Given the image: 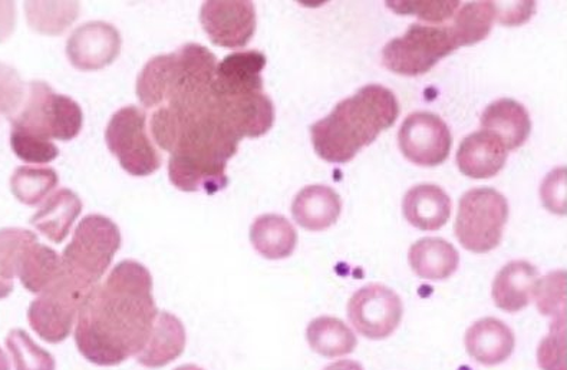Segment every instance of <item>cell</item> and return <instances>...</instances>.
Instances as JSON below:
<instances>
[{
    "label": "cell",
    "instance_id": "34",
    "mask_svg": "<svg viewBox=\"0 0 567 370\" xmlns=\"http://www.w3.org/2000/svg\"><path fill=\"white\" fill-rule=\"evenodd\" d=\"M533 297L542 315L566 316V271L549 273L537 280Z\"/></svg>",
    "mask_w": 567,
    "mask_h": 370
},
{
    "label": "cell",
    "instance_id": "33",
    "mask_svg": "<svg viewBox=\"0 0 567 370\" xmlns=\"http://www.w3.org/2000/svg\"><path fill=\"white\" fill-rule=\"evenodd\" d=\"M38 241L35 233L25 228H2L0 230V277L13 280L23 253Z\"/></svg>",
    "mask_w": 567,
    "mask_h": 370
},
{
    "label": "cell",
    "instance_id": "22",
    "mask_svg": "<svg viewBox=\"0 0 567 370\" xmlns=\"http://www.w3.org/2000/svg\"><path fill=\"white\" fill-rule=\"evenodd\" d=\"M482 126L502 141L504 148L517 150L529 138V112L515 100L503 99L488 105L482 115Z\"/></svg>",
    "mask_w": 567,
    "mask_h": 370
},
{
    "label": "cell",
    "instance_id": "8",
    "mask_svg": "<svg viewBox=\"0 0 567 370\" xmlns=\"http://www.w3.org/2000/svg\"><path fill=\"white\" fill-rule=\"evenodd\" d=\"M458 45L450 27L414 23L404 37L391 39L382 50L386 70L404 76L424 75Z\"/></svg>",
    "mask_w": 567,
    "mask_h": 370
},
{
    "label": "cell",
    "instance_id": "27",
    "mask_svg": "<svg viewBox=\"0 0 567 370\" xmlns=\"http://www.w3.org/2000/svg\"><path fill=\"white\" fill-rule=\"evenodd\" d=\"M62 257L51 247L33 243L19 261L17 276L28 291L41 295L61 276Z\"/></svg>",
    "mask_w": 567,
    "mask_h": 370
},
{
    "label": "cell",
    "instance_id": "32",
    "mask_svg": "<svg viewBox=\"0 0 567 370\" xmlns=\"http://www.w3.org/2000/svg\"><path fill=\"white\" fill-rule=\"evenodd\" d=\"M14 370H55L56 363L50 352L33 342L25 330L13 329L7 338Z\"/></svg>",
    "mask_w": 567,
    "mask_h": 370
},
{
    "label": "cell",
    "instance_id": "36",
    "mask_svg": "<svg viewBox=\"0 0 567 370\" xmlns=\"http://www.w3.org/2000/svg\"><path fill=\"white\" fill-rule=\"evenodd\" d=\"M539 364L543 370H566V316H559L550 335L539 346Z\"/></svg>",
    "mask_w": 567,
    "mask_h": 370
},
{
    "label": "cell",
    "instance_id": "3",
    "mask_svg": "<svg viewBox=\"0 0 567 370\" xmlns=\"http://www.w3.org/2000/svg\"><path fill=\"white\" fill-rule=\"evenodd\" d=\"M399 100L381 85H367L355 95L339 102L331 114L310 126L312 144L319 157L328 163L346 164L362 147L396 123Z\"/></svg>",
    "mask_w": 567,
    "mask_h": 370
},
{
    "label": "cell",
    "instance_id": "15",
    "mask_svg": "<svg viewBox=\"0 0 567 370\" xmlns=\"http://www.w3.org/2000/svg\"><path fill=\"white\" fill-rule=\"evenodd\" d=\"M266 56L264 53L251 51L233 52L217 63L213 94L236 95L246 92L264 91V72Z\"/></svg>",
    "mask_w": 567,
    "mask_h": 370
},
{
    "label": "cell",
    "instance_id": "42",
    "mask_svg": "<svg viewBox=\"0 0 567 370\" xmlns=\"http://www.w3.org/2000/svg\"><path fill=\"white\" fill-rule=\"evenodd\" d=\"M323 370H363L360 363L353 362V360H339V362L329 364Z\"/></svg>",
    "mask_w": 567,
    "mask_h": 370
},
{
    "label": "cell",
    "instance_id": "38",
    "mask_svg": "<svg viewBox=\"0 0 567 370\" xmlns=\"http://www.w3.org/2000/svg\"><path fill=\"white\" fill-rule=\"evenodd\" d=\"M388 8L399 14H414L429 22H444L453 18L455 11L460 7V2H386Z\"/></svg>",
    "mask_w": 567,
    "mask_h": 370
},
{
    "label": "cell",
    "instance_id": "45",
    "mask_svg": "<svg viewBox=\"0 0 567 370\" xmlns=\"http://www.w3.org/2000/svg\"><path fill=\"white\" fill-rule=\"evenodd\" d=\"M174 370H205L202 368L196 367V364H183V367H178Z\"/></svg>",
    "mask_w": 567,
    "mask_h": 370
},
{
    "label": "cell",
    "instance_id": "24",
    "mask_svg": "<svg viewBox=\"0 0 567 370\" xmlns=\"http://www.w3.org/2000/svg\"><path fill=\"white\" fill-rule=\"evenodd\" d=\"M409 260L415 275L430 281L449 279L460 265L455 247L437 237H425L414 243L410 248Z\"/></svg>",
    "mask_w": 567,
    "mask_h": 370
},
{
    "label": "cell",
    "instance_id": "31",
    "mask_svg": "<svg viewBox=\"0 0 567 370\" xmlns=\"http://www.w3.org/2000/svg\"><path fill=\"white\" fill-rule=\"evenodd\" d=\"M60 183L55 169L50 167H19L11 178L13 196L27 206H38Z\"/></svg>",
    "mask_w": 567,
    "mask_h": 370
},
{
    "label": "cell",
    "instance_id": "44",
    "mask_svg": "<svg viewBox=\"0 0 567 370\" xmlns=\"http://www.w3.org/2000/svg\"><path fill=\"white\" fill-rule=\"evenodd\" d=\"M0 370H11L7 353L3 352L2 348H0Z\"/></svg>",
    "mask_w": 567,
    "mask_h": 370
},
{
    "label": "cell",
    "instance_id": "4",
    "mask_svg": "<svg viewBox=\"0 0 567 370\" xmlns=\"http://www.w3.org/2000/svg\"><path fill=\"white\" fill-rule=\"evenodd\" d=\"M11 124L12 130L66 143L80 135L84 114L70 96L56 94L47 82L33 81Z\"/></svg>",
    "mask_w": 567,
    "mask_h": 370
},
{
    "label": "cell",
    "instance_id": "10",
    "mask_svg": "<svg viewBox=\"0 0 567 370\" xmlns=\"http://www.w3.org/2000/svg\"><path fill=\"white\" fill-rule=\"evenodd\" d=\"M404 306L394 290L382 285H368L353 294L348 304V318L358 333L371 340L390 338L399 328Z\"/></svg>",
    "mask_w": 567,
    "mask_h": 370
},
{
    "label": "cell",
    "instance_id": "26",
    "mask_svg": "<svg viewBox=\"0 0 567 370\" xmlns=\"http://www.w3.org/2000/svg\"><path fill=\"white\" fill-rule=\"evenodd\" d=\"M176 58L158 55L152 58L137 80V96L144 109H159L168 104L176 91Z\"/></svg>",
    "mask_w": 567,
    "mask_h": 370
},
{
    "label": "cell",
    "instance_id": "43",
    "mask_svg": "<svg viewBox=\"0 0 567 370\" xmlns=\"http://www.w3.org/2000/svg\"><path fill=\"white\" fill-rule=\"evenodd\" d=\"M13 291V280H4L0 277V300L7 299Z\"/></svg>",
    "mask_w": 567,
    "mask_h": 370
},
{
    "label": "cell",
    "instance_id": "16",
    "mask_svg": "<svg viewBox=\"0 0 567 370\" xmlns=\"http://www.w3.org/2000/svg\"><path fill=\"white\" fill-rule=\"evenodd\" d=\"M507 161V150L502 141L488 131L465 136L457 151L460 172L470 178H492L502 172Z\"/></svg>",
    "mask_w": 567,
    "mask_h": 370
},
{
    "label": "cell",
    "instance_id": "12",
    "mask_svg": "<svg viewBox=\"0 0 567 370\" xmlns=\"http://www.w3.org/2000/svg\"><path fill=\"white\" fill-rule=\"evenodd\" d=\"M200 22L210 41L217 47L244 48L255 37L256 8L247 0H212L203 3Z\"/></svg>",
    "mask_w": 567,
    "mask_h": 370
},
{
    "label": "cell",
    "instance_id": "28",
    "mask_svg": "<svg viewBox=\"0 0 567 370\" xmlns=\"http://www.w3.org/2000/svg\"><path fill=\"white\" fill-rule=\"evenodd\" d=\"M310 349L324 358H339L357 348V336L341 319L322 316L310 321L307 330Z\"/></svg>",
    "mask_w": 567,
    "mask_h": 370
},
{
    "label": "cell",
    "instance_id": "2",
    "mask_svg": "<svg viewBox=\"0 0 567 370\" xmlns=\"http://www.w3.org/2000/svg\"><path fill=\"white\" fill-rule=\"evenodd\" d=\"M178 115L176 147L168 161V177L174 187L186 193L205 192L208 196L229 184L227 161L235 157L240 138L217 110L215 99L194 109L167 104Z\"/></svg>",
    "mask_w": 567,
    "mask_h": 370
},
{
    "label": "cell",
    "instance_id": "20",
    "mask_svg": "<svg viewBox=\"0 0 567 370\" xmlns=\"http://www.w3.org/2000/svg\"><path fill=\"white\" fill-rule=\"evenodd\" d=\"M186 342L182 320L168 311H159L147 343L137 354L138 363L148 369L167 367L182 357Z\"/></svg>",
    "mask_w": 567,
    "mask_h": 370
},
{
    "label": "cell",
    "instance_id": "29",
    "mask_svg": "<svg viewBox=\"0 0 567 370\" xmlns=\"http://www.w3.org/2000/svg\"><path fill=\"white\" fill-rule=\"evenodd\" d=\"M497 11L494 2H472L464 4L454 17L453 37L458 47H470L482 42L492 31Z\"/></svg>",
    "mask_w": 567,
    "mask_h": 370
},
{
    "label": "cell",
    "instance_id": "6",
    "mask_svg": "<svg viewBox=\"0 0 567 370\" xmlns=\"http://www.w3.org/2000/svg\"><path fill=\"white\" fill-rule=\"evenodd\" d=\"M92 290L94 287L62 269L61 276L29 306L28 320L33 332L48 343L64 342Z\"/></svg>",
    "mask_w": 567,
    "mask_h": 370
},
{
    "label": "cell",
    "instance_id": "21",
    "mask_svg": "<svg viewBox=\"0 0 567 370\" xmlns=\"http://www.w3.org/2000/svg\"><path fill=\"white\" fill-rule=\"evenodd\" d=\"M341 197L328 185H308L293 199L295 222L309 232H323L338 222Z\"/></svg>",
    "mask_w": 567,
    "mask_h": 370
},
{
    "label": "cell",
    "instance_id": "25",
    "mask_svg": "<svg viewBox=\"0 0 567 370\" xmlns=\"http://www.w3.org/2000/svg\"><path fill=\"white\" fill-rule=\"evenodd\" d=\"M250 241L265 259L282 260L293 255L298 233L288 218L279 214H265L251 224Z\"/></svg>",
    "mask_w": 567,
    "mask_h": 370
},
{
    "label": "cell",
    "instance_id": "17",
    "mask_svg": "<svg viewBox=\"0 0 567 370\" xmlns=\"http://www.w3.org/2000/svg\"><path fill=\"white\" fill-rule=\"evenodd\" d=\"M515 333L502 320L484 318L465 333V348L470 357L486 367L506 362L515 350Z\"/></svg>",
    "mask_w": 567,
    "mask_h": 370
},
{
    "label": "cell",
    "instance_id": "7",
    "mask_svg": "<svg viewBox=\"0 0 567 370\" xmlns=\"http://www.w3.org/2000/svg\"><path fill=\"white\" fill-rule=\"evenodd\" d=\"M508 220V203L491 187L470 189L460 199L455 237L465 250L488 253L501 246Z\"/></svg>",
    "mask_w": 567,
    "mask_h": 370
},
{
    "label": "cell",
    "instance_id": "39",
    "mask_svg": "<svg viewBox=\"0 0 567 370\" xmlns=\"http://www.w3.org/2000/svg\"><path fill=\"white\" fill-rule=\"evenodd\" d=\"M542 198L550 212L566 214V168L547 175L542 185Z\"/></svg>",
    "mask_w": 567,
    "mask_h": 370
},
{
    "label": "cell",
    "instance_id": "37",
    "mask_svg": "<svg viewBox=\"0 0 567 370\" xmlns=\"http://www.w3.org/2000/svg\"><path fill=\"white\" fill-rule=\"evenodd\" d=\"M28 88L14 68L0 62V115L12 119L25 101Z\"/></svg>",
    "mask_w": 567,
    "mask_h": 370
},
{
    "label": "cell",
    "instance_id": "9",
    "mask_svg": "<svg viewBox=\"0 0 567 370\" xmlns=\"http://www.w3.org/2000/svg\"><path fill=\"white\" fill-rule=\"evenodd\" d=\"M105 141L121 167L134 177H148L162 167V155L147 134V116L137 106L115 112L106 126Z\"/></svg>",
    "mask_w": 567,
    "mask_h": 370
},
{
    "label": "cell",
    "instance_id": "13",
    "mask_svg": "<svg viewBox=\"0 0 567 370\" xmlns=\"http://www.w3.org/2000/svg\"><path fill=\"white\" fill-rule=\"evenodd\" d=\"M123 39L110 23L94 21L76 28L66 43V56L80 71H100L120 56Z\"/></svg>",
    "mask_w": 567,
    "mask_h": 370
},
{
    "label": "cell",
    "instance_id": "40",
    "mask_svg": "<svg viewBox=\"0 0 567 370\" xmlns=\"http://www.w3.org/2000/svg\"><path fill=\"white\" fill-rule=\"evenodd\" d=\"M494 4H496V18L503 25L507 27L522 25V23L529 21L536 9L535 2L511 3L508 7H498L497 3Z\"/></svg>",
    "mask_w": 567,
    "mask_h": 370
},
{
    "label": "cell",
    "instance_id": "30",
    "mask_svg": "<svg viewBox=\"0 0 567 370\" xmlns=\"http://www.w3.org/2000/svg\"><path fill=\"white\" fill-rule=\"evenodd\" d=\"M29 27L42 35H62L80 17L76 2H27Z\"/></svg>",
    "mask_w": 567,
    "mask_h": 370
},
{
    "label": "cell",
    "instance_id": "41",
    "mask_svg": "<svg viewBox=\"0 0 567 370\" xmlns=\"http://www.w3.org/2000/svg\"><path fill=\"white\" fill-rule=\"evenodd\" d=\"M17 25V8L13 2H0V42L12 35Z\"/></svg>",
    "mask_w": 567,
    "mask_h": 370
},
{
    "label": "cell",
    "instance_id": "14",
    "mask_svg": "<svg viewBox=\"0 0 567 370\" xmlns=\"http://www.w3.org/2000/svg\"><path fill=\"white\" fill-rule=\"evenodd\" d=\"M217 110L240 140L259 138L275 124L274 102L264 91L236 95H215Z\"/></svg>",
    "mask_w": 567,
    "mask_h": 370
},
{
    "label": "cell",
    "instance_id": "18",
    "mask_svg": "<svg viewBox=\"0 0 567 370\" xmlns=\"http://www.w3.org/2000/svg\"><path fill=\"white\" fill-rule=\"evenodd\" d=\"M402 212L411 226L437 232L452 216V199L439 185L420 184L406 192Z\"/></svg>",
    "mask_w": 567,
    "mask_h": 370
},
{
    "label": "cell",
    "instance_id": "35",
    "mask_svg": "<svg viewBox=\"0 0 567 370\" xmlns=\"http://www.w3.org/2000/svg\"><path fill=\"white\" fill-rule=\"evenodd\" d=\"M11 147L19 160L28 164H50L60 155V148L50 140L12 130Z\"/></svg>",
    "mask_w": 567,
    "mask_h": 370
},
{
    "label": "cell",
    "instance_id": "1",
    "mask_svg": "<svg viewBox=\"0 0 567 370\" xmlns=\"http://www.w3.org/2000/svg\"><path fill=\"white\" fill-rule=\"evenodd\" d=\"M157 316L152 273L142 263L121 261L82 305L76 348L91 363L116 367L142 352Z\"/></svg>",
    "mask_w": 567,
    "mask_h": 370
},
{
    "label": "cell",
    "instance_id": "11",
    "mask_svg": "<svg viewBox=\"0 0 567 370\" xmlns=\"http://www.w3.org/2000/svg\"><path fill=\"white\" fill-rule=\"evenodd\" d=\"M401 153L421 167H437L449 158L453 136L449 125L431 112L406 116L399 133Z\"/></svg>",
    "mask_w": 567,
    "mask_h": 370
},
{
    "label": "cell",
    "instance_id": "19",
    "mask_svg": "<svg viewBox=\"0 0 567 370\" xmlns=\"http://www.w3.org/2000/svg\"><path fill=\"white\" fill-rule=\"evenodd\" d=\"M539 271L529 261H511L497 273L493 281V300L498 309L517 314L529 306Z\"/></svg>",
    "mask_w": 567,
    "mask_h": 370
},
{
    "label": "cell",
    "instance_id": "5",
    "mask_svg": "<svg viewBox=\"0 0 567 370\" xmlns=\"http://www.w3.org/2000/svg\"><path fill=\"white\" fill-rule=\"evenodd\" d=\"M121 243L120 228L111 218L91 214L78 224L74 237L62 253L64 270L82 284L95 287L109 271Z\"/></svg>",
    "mask_w": 567,
    "mask_h": 370
},
{
    "label": "cell",
    "instance_id": "23",
    "mask_svg": "<svg viewBox=\"0 0 567 370\" xmlns=\"http://www.w3.org/2000/svg\"><path fill=\"white\" fill-rule=\"evenodd\" d=\"M82 212L81 198L70 188L58 189L45 199L31 224L39 233L56 245L70 235L72 226Z\"/></svg>",
    "mask_w": 567,
    "mask_h": 370
}]
</instances>
